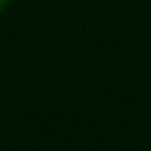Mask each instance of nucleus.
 <instances>
[{"mask_svg":"<svg viewBox=\"0 0 151 151\" xmlns=\"http://www.w3.org/2000/svg\"><path fill=\"white\" fill-rule=\"evenodd\" d=\"M6 3H9V0H0V12H3V9H6Z\"/></svg>","mask_w":151,"mask_h":151,"instance_id":"f257e3e1","label":"nucleus"}]
</instances>
